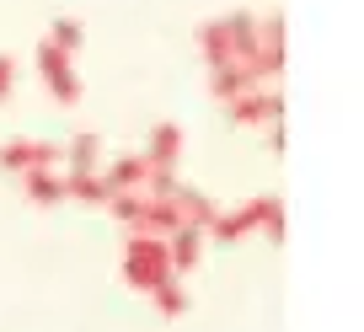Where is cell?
I'll return each mask as SVG.
<instances>
[{
  "mask_svg": "<svg viewBox=\"0 0 364 332\" xmlns=\"http://www.w3.org/2000/svg\"><path fill=\"white\" fill-rule=\"evenodd\" d=\"M0 172H59V145L54 139H6L0 145Z\"/></svg>",
  "mask_w": 364,
  "mask_h": 332,
  "instance_id": "obj_4",
  "label": "cell"
},
{
  "mask_svg": "<svg viewBox=\"0 0 364 332\" xmlns=\"http://www.w3.org/2000/svg\"><path fill=\"white\" fill-rule=\"evenodd\" d=\"M139 156H145V166H161V172H177V161H182V129H177V124H156Z\"/></svg>",
  "mask_w": 364,
  "mask_h": 332,
  "instance_id": "obj_8",
  "label": "cell"
},
{
  "mask_svg": "<svg viewBox=\"0 0 364 332\" xmlns=\"http://www.w3.org/2000/svg\"><path fill=\"white\" fill-rule=\"evenodd\" d=\"M65 172H102V139L97 134H75L70 145H59Z\"/></svg>",
  "mask_w": 364,
  "mask_h": 332,
  "instance_id": "obj_13",
  "label": "cell"
},
{
  "mask_svg": "<svg viewBox=\"0 0 364 332\" xmlns=\"http://www.w3.org/2000/svg\"><path fill=\"white\" fill-rule=\"evenodd\" d=\"M257 48L284 54V16H262V22H257Z\"/></svg>",
  "mask_w": 364,
  "mask_h": 332,
  "instance_id": "obj_19",
  "label": "cell"
},
{
  "mask_svg": "<svg viewBox=\"0 0 364 332\" xmlns=\"http://www.w3.org/2000/svg\"><path fill=\"white\" fill-rule=\"evenodd\" d=\"M198 48H204L209 65L252 59V54H257V16L230 11V16H215V22H204V33H198Z\"/></svg>",
  "mask_w": 364,
  "mask_h": 332,
  "instance_id": "obj_1",
  "label": "cell"
},
{
  "mask_svg": "<svg viewBox=\"0 0 364 332\" xmlns=\"http://www.w3.org/2000/svg\"><path fill=\"white\" fill-rule=\"evenodd\" d=\"M279 113H284V102H279V92H268V86H257V92L230 97V102H225V118H230V124H241V129H252V124H279Z\"/></svg>",
  "mask_w": 364,
  "mask_h": 332,
  "instance_id": "obj_5",
  "label": "cell"
},
{
  "mask_svg": "<svg viewBox=\"0 0 364 332\" xmlns=\"http://www.w3.org/2000/svg\"><path fill=\"white\" fill-rule=\"evenodd\" d=\"M177 225H182V220H177V209H171V198L145 193V204H139V215H134V225H129V230H139V236H161V241H166Z\"/></svg>",
  "mask_w": 364,
  "mask_h": 332,
  "instance_id": "obj_10",
  "label": "cell"
},
{
  "mask_svg": "<svg viewBox=\"0 0 364 332\" xmlns=\"http://www.w3.org/2000/svg\"><path fill=\"white\" fill-rule=\"evenodd\" d=\"M150 300H156V311H161V316H182V311L193 306V300H188V289H182L177 279H166V284H156V289H150Z\"/></svg>",
  "mask_w": 364,
  "mask_h": 332,
  "instance_id": "obj_17",
  "label": "cell"
},
{
  "mask_svg": "<svg viewBox=\"0 0 364 332\" xmlns=\"http://www.w3.org/2000/svg\"><path fill=\"white\" fill-rule=\"evenodd\" d=\"M65 198H75V204H97V209H107L113 188L102 183V172H65Z\"/></svg>",
  "mask_w": 364,
  "mask_h": 332,
  "instance_id": "obj_14",
  "label": "cell"
},
{
  "mask_svg": "<svg viewBox=\"0 0 364 332\" xmlns=\"http://www.w3.org/2000/svg\"><path fill=\"white\" fill-rule=\"evenodd\" d=\"M43 43H54L59 54H70V59H75V48L86 43V27H80L75 16H59V22L48 27V38H43Z\"/></svg>",
  "mask_w": 364,
  "mask_h": 332,
  "instance_id": "obj_16",
  "label": "cell"
},
{
  "mask_svg": "<svg viewBox=\"0 0 364 332\" xmlns=\"http://www.w3.org/2000/svg\"><path fill=\"white\" fill-rule=\"evenodd\" d=\"M262 236H268V241H284V204H279V198H273L268 193V209H262Z\"/></svg>",
  "mask_w": 364,
  "mask_h": 332,
  "instance_id": "obj_20",
  "label": "cell"
},
{
  "mask_svg": "<svg viewBox=\"0 0 364 332\" xmlns=\"http://www.w3.org/2000/svg\"><path fill=\"white\" fill-rule=\"evenodd\" d=\"M166 198H171V209H177V220H182V225H193V230H209V225H215V215H220L215 198L198 193V188H188V183H177Z\"/></svg>",
  "mask_w": 364,
  "mask_h": 332,
  "instance_id": "obj_7",
  "label": "cell"
},
{
  "mask_svg": "<svg viewBox=\"0 0 364 332\" xmlns=\"http://www.w3.org/2000/svg\"><path fill=\"white\" fill-rule=\"evenodd\" d=\"M124 279L134 289H156V284H166V279H177L171 274V263H166V241L161 236H139V230H129V247H124Z\"/></svg>",
  "mask_w": 364,
  "mask_h": 332,
  "instance_id": "obj_2",
  "label": "cell"
},
{
  "mask_svg": "<svg viewBox=\"0 0 364 332\" xmlns=\"http://www.w3.org/2000/svg\"><path fill=\"white\" fill-rule=\"evenodd\" d=\"M204 230H193V225H177L166 236V263H171V274H188V268L198 263V257H204Z\"/></svg>",
  "mask_w": 364,
  "mask_h": 332,
  "instance_id": "obj_11",
  "label": "cell"
},
{
  "mask_svg": "<svg viewBox=\"0 0 364 332\" xmlns=\"http://www.w3.org/2000/svg\"><path fill=\"white\" fill-rule=\"evenodd\" d=\"M38 75H43V86H48V97H54V102H65V107H75V102H80L75 59L59 54L54 43H38Z\"/></svg>",
  "mask_w": 364,
  "mask_h": 332,
  "instance_id": "obj_3",
  "label": "cell"
},
{
  "mask_svg": "<svg viewBox=\"0 0 364 332\" xmlns=\"http://www.w3.org/2000/svg\"><path fill=\"white\" fill-rule=\"evenodd\" d=\"M262 209H268V193L247 198V204H241V209H230V215L220 209V215H215V225H209L204 236H215V241H230V247H236L241 236H252V230L262 225Z\"/></svg>",
  "mask_w": 364,
  "mask_h": 332,
  "instance_id": "obj_6",
  "label": "cell"
},
{
  "mask_svg": "<svg viewBox=\"0 0 364 332\" xmlns=\"http://www.w3.org/2000/svg\"><path fill=\"white\" fill-rule=\"evenodd\" d=\"M145 177H150L145 156H118V161H107L102 183L113 188V193H145Z\"/></svg>",
  "mask_w": 364,
  "mask_h": 332,
  "instance_id": "obj_12",
  "label": "cell"
},
{
  "mask_svg": "<svg viewBox=\"0 0 364 332\" xmlns=\"http://www.w3.org/2000/svg\"><path fill=\"white\" fill-rule=\"evenodd\" d=\"M22 188L38 209L48 204H65V172H22Z\"/></svg>",
  "mask_w": 364,
  "mask_h": 332,
  "instance_id": "obj_15",
  "label": "cell"
},
{
  "mask_svg": "<svg viewBox=\"0 0 364 332\" xmlns=\"http://www.w3.org/2000/svg\"><path fill=\"white\" fill-rule=\"evenodd\" d=\"M139 204H145V193H113V198H107V215H113L118 225H134Z\"/></svg>",
  "mask_w": 364,
  "mask_h": 332,
  "instance_id": "obj_18",
  "label": "cell"
},
{
  "mask_svg": "<svg viewBox=\"0 0 364 332\" xmlns=\"http://www.w3.org/2000/svg\"><path fill=\"white\" fill-rule=\"evenodd\" d=\"M11 86H16V59H11V54H0V102L11 97Z\"/></svg>",
  "mask_w": 364,
  "mask_h": 332,
  "instance_id": "obj_21",
  "label": "cell"
},
{
  "mask_svg": "<svg viewBox=\"0 0 364 332\" xmlns=\"http://www.w3.org/2000/svg\"><path fill=\"white\" fill-rule=\"evenodd\" d=\"M209 92H215L220 102H230V97L257 92V75H252L247 59H230V65H215V70H209Z\"/></svg>",
  "mask_w": 364,
  "mask_h": 332,
  "instance_id": "obj_9",
  "label": "cell"
}]
</instances>
